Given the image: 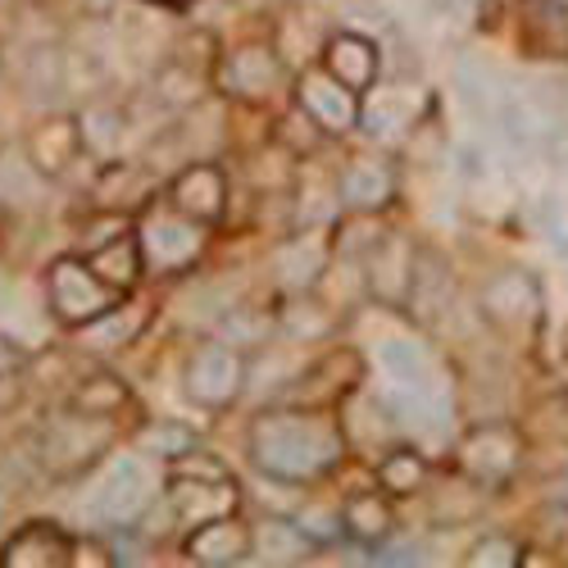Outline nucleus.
<instances>
[{
  "mask_svg": "<svg viewBox=\"0 0 568 568\" xmlns=\"http://www.w3.org/2000/svg\"><path fill=\"white\" fill-rule=\"evenodd\" d=\"M327 73H333L337 82H346L351 91H364L373 78H377V64H383V55H377V45L355 37V32H342L327 41V55H323Z\"/></svg>",
  "mask_w": 568,
  "mask_h": 568,
  "instance_id": "13",
  "label": "nucleus"
},
{
  "mask_svg": "<svg viewBox=\"0 0 568 568\" xmlns=\"http://www.w3.org/2000/svg\"><path fill=\"white\" fill-rule=\"evenodd\" d=\"M128 400V392H123V383H114V377H91V383L82 387V396H78V409L82 414H114L119 405Z\"/></svg>",
  "mask_w": 568,
  "mask_h": 568,
  "instance_id": "29",
  "label": "nucleus"
},
{
  "mask_svg": "<svg viewBox=\"0 0 568 568\" xmlns=\"http://www.w3.org/2000/svg\"><path fill=\"white\" fill-rule=\"evenodd\" d=\"M155 91H160V105L182 110V105H196L201 101V78L186 69V64H169V69H160Z\"/></svg>",
  "mask_w": 568,
  "mask_h": 568,
  "instance_id": "27",
  "label": "nucleus"
},
{
  "mask_svg": "<svg viewBox=\"0 0 568 568\" xmlns=\"http://www.w3.org/2000/svg\"><path fill=\"white\" fill-rule=\"evenodd\" d=\"M368 277H373V292L387 296V301H400L409 292V277H414V251L405 242H383L373 246V260H368Z\"/></svg>",
  "mask_w": 568,
  "mask_h": 568,
  "instance_id": "19",
  "label": "nucleus"
},
{
  "mask_svg": "<svg viewBox=\"0 0 568 568\" xmlns=\"http://www.w3.org/2000/svg\"><path fill=\"white\" fill-rule=\"evenodd\" d=\"M69 546L55 528H28L23 537H14L6 546V555H0V564L6 568H51V564H69Z\"/></svg>",
  "mask_w": 568,
  "mask_h": 568,
  "instance_id": "21",
  "label": "nucleus"
},
{
  "mask_svg": "<svg viewBox=\"0 0 568 568\" xmlns=\"http://www.w3.org/2000/svg\"><path fill=\"white\" fill-rule=\"evenodd\" d=\"M318 268H323V255L314 246H282L273 255V273L287 282V287H310L318 277Z\"/></svg>",
  "mask_w": 568,
  "mask_h": 568,
  "instance_id": "26",
  "label": "nucleus"
},
{
  "mask_svg": "<svg viewBox=\"0 0 568 568\" xmlns=\"http://www.w3.org/2000/svg\"><path fill=\"white\" fill-rule=\"evenodd\" d=\"M136 246H141V264L178 273L201 255V227L186 214H151L136 232Z\"/></svg>",
  "mask_w": 568,
  "mask_h": 568,
  "instance_id": "4",
  "label": "nucleus"
},
{
  "mask_svg": "<svg viewBox=\"0 0 568 568\" xmlns=\"http://www.w3.org/2000/svg\"><path fill=\"white\" fill-rule=\"evenodd\" d=\"M518 455H524V442H518L509 428L491 423V428H473L459 446V464L483 483H500L518 468Z\"/></svg>",
  "mask_w": 568,
  "mask_h": 568,
  "instance_id": "6",
  "label": "nucleus"
},
{
  "mask_svg": "<svg viewBox=\"0 0 568 568\" xmlns=\"http://www.w3.org/2000/svg\"><path fill=\"white\" fill-rule=\"evenodd\" d=\"M242 387H246V359L236 346H205L186 364V396L205 409L236 400Z\"/></svg>",
  "mask_w": 568,
  "mask_h": 568,
  "instance_id": "3",
  "label": "nucleus"
},
{
  "mask_svg": "<svg viewBox=\"0 0 568 568\" xmlns=\"http://www.w3.org/2000/svg\"><path fill=\"white\" fill-rule=\"evenodd\" d=\"M146 505H151V468L141 459L110 464V473L97 483V496H91V514L105 518V524H132Z\"/></svg>",
  "mask_w": 568,
  "mask_h": 568,
  "instance_id": "5",
  "label": "nucleus"
},
{
  "mask_svg": "<svg viewBox=\"0 0 568 568\" xmlns=\"http://www.w3.org/2000/svg\"><path fill=\"white\" fill-rule=\"evenodd\" d=\"M169 496H173V509L186 518V524H205V518L232 514L236 483L227 478V473H196V483L182 473V478H173Z\"/></svg>",
  "mask_w": 568,
  "mask_h": 568,
  "instance_id": "7",
  "label": "nucleus"
},
{
  "mask_svg": "<svg viewBox=\"0 0 568 568\" xmlns=\"http://www.w3.org/2000/svg\"><path fill=\"white\" fill-rule=\"evenodd\" d=\"M186 555H192L196 564H236V559H251V532L236 524L232 514L205 518V524L192 532V541H186Z\"/></svg>",
  "mask_w": 568,
  "mask_h": 568,
  "instance_id": "10",
  "label": "nucleus"
},
{
  "mask_svg": "<svg viewBox=\"0 0 568 568\" xmlns=\"http://www.w3.org/2000/svg\"><path fill=\"white\" fill-rule=\"evenodd\" d=\"M87 428H91V423H82L73 414L45 423V433H41V459H45V468H78V464H87V455H97L105 446V437L87 442Z\"/></svg>",
  "mask_w": 568,
  "mask_h": 568,
  "instance_id": "16",
  "label": "nucleus"
},
{
  "mask_svg": "<svg viewBox=\"0 0 568 568\" xmlns=\"http://www.w3.org/2000/svg\"><path fill=\"white\" fill-rule=\"evenodd\" d=\"M87 264H91V273H97L101 282H110L114 292L132 287L136 273L146 268V264H141V246H136L132 232H119V236H110V242H101L97 251L87 255Z\"/></svg>",
  "mask_w": 568,
  "mask_h": 568,
  "instance_id": "18",
  "label": "nucleus"
},
{
  "mask_svg": "<svg viewBox=\"0 0 568 568\" xmlns=\"http://www.w3.org/2000/svg\"><path fill=\"white\" fill-rule=\"evenodd\" d=\"M564 496H568V483H564Z\"/></svg>",
  "mask_w": 568,
  "mask_h": 568,
  "instance_id": "39",
  "label": "nucleus"
},
{
  "mask_svg": "<svg viewBox=\"0 0 568 568\" xmlns=\"http://www.w3.org/2000/svg\"><path fill=\"white\" fill-rule=\"evenodd\" d=\"M342 528H346L355 541H383L387 528H392L387 500H377V496H355V500L342 509Z\"/></svg>",
  "mask_w": 568,
  "mask_h": 568,
  "instance_id": "22",
  "label": "nucleus"
},
{
  "mask_svg": "<svg viewBox=\"0 0 568 568\" xmlns=\"http://www.w3.org/2000/svg\"><path fill=\"white\" fill-rule=\"evenodd\" d=\"M496 119H500V132H505V141H509L514 151H532V141H537V123H532V114H528V105H524V101H500Z\"/></svg>",
  "mask_w": 568,
  "mask_h": 568,
  "instance_id": "28",
  "label": "nucleus"
},
{
  "mask_svg": "<svg viewBox=\"0 0 568 568\" xmlns=\"http://www.w3.org/2000/svg\"><path fill=\"white\" fill-rule=\"evenodd\" d=\"M559 255H564V260H568V236H564V242H559Z\"/></svg>",
  "mask_w": 568,
  "mask_h": 568,
  "instance_id": "37",
  "label": "nucleus"
},
{
  "mask_svg": "<svg viewBox=\"0 0 568 568\" xmlns=\"http://www.w3.org/2000/svg\"><path fill=\"white\" fill-rule=\"evenodd\" d=\"M141 446H151L160 455H186L192 450V433H186L182 423H155V428H146V437H141Z\"/></svg>",
  "mask_w": 568,
  "mask_h": 568,
  "instance_id": "32",
  "label": "nucleus"
},
{
  "mask_svg": "<svg viewBox=\"0 0 568 568\" xmlns=\"http://www.w3.org/2000/svg\"><path fill=\"white\" fill-rule=\"evenodd\" d=\"M223 196H227V186H223V173L214 164H192V169H182L178 182H173V205L186 219H219Z\"/></svg>",
  "mask_w": 568,
  "mask_h": 568,
  "instance_id": "12",
  "label": "nucleus"
},
{
  "mask_svg": "<svg viewBox=\"0 0 568 568\" xmlns=\"http://www.w3.org/2000/svg\"><path fill=\"white\" fill-rule=\"evenodd\" d=\"M19 400V387H14V373H0V414Z\"/></svg>",
  "mask_w": 568,
  "mask_h": 568,
  "instance_id": "36",
  "label": "nucleus"
},
{
  "mask_svg": "<svg viewBox=\"0 0 568 568\" xmlns=\"http://www.w3.org/2000/svg\"><path fill=\"white\" fill-rule=\"evenodd\" d=\"M251 455L268 478L305 483V478H318L323 468L337 464L342 433L327 428L323 418H310V414H268L255 423Z\"/></svg>",
  "mask_w": 568,
  "mask_h": 568,
  "instance_id": "1",
  "label": "nucleus"
},
{
  "mask_svg": "<svg viewBox=\"0 0 568 568\" xmlns=\"http://www.w3.org/2000/svg\"><path fill=\"white\" fill-rule=\"evenodd\" d=\"M455 160H459V178H468V182L487 173V160H483L478 151H473V146H459V155H455Z\"/></svg>",
  "mask_w": 568,
  "mask_h": 568,
  "instance_id": "33",
  "label": "nucleus"
},
{
  "mask_svg": "<svg viewBox=\"0 0 568 568\" xmlns=\"http://www.w3.org/2000/svg\"><path fill=\"white\" fill-rule=\"evenodd\" d=\"M392 196V169L383 160H355L342 178H337V205L373 214L377 205H387Z\"/></svg>",
  "mask_w": 568,
  "mask_h": 568,
  "instance_id": "14",
  "label": "nucleus"
},
{
  "mask_svg": "<svg viewBox=\"0 0 568 568\" xmlns=\"http://www.w3.org/2000/svg\"><path fill=\"white\" fill-rule=\"evenodd\" d=\"M23 78H28V87L37 91V97H51V91L64 87V64H60L55 51H37L32 64L23 69Z\"/></svg>",
  "mask_w": 568,
  "mask_h": 568,
  "instance_id": "30",
  "label": "nucleus"
},
{
  "mask_svg": "<svg viewBox=\"0 0 568 568\" xmlns=\"http://www.w3.org/2000/svg\"><path fill=\"white\" fill-rule=\"evenodd\" d=\"M45 296H51V314L60 323H91L97 314H105L114 305V287L91 273V264L82 260H55L51 277H45Z\"/></svg>",
  "mask_w": 568,
  "mask_h": 568,
  "instance_id": "2",
  "label": "nucleus"
},
{
  "mask_svg": "<svg viewBox=\"0 0 568 568\" xmlns=\"http://www.w3.org/2000/svg\"><path fill=\"white\" fill-rule=\"evenodd\" d=\"M468 564L473 568H514V564H524V550H518L509 537H487L483 546L468 550Z\"/></svg>",
  "mask_w": 568,
  "mask_h": 568,
  "instance_id": "31",
  "label": "nucleus"
},
{
  "mask_svg": "<svg viewBox=\"0 0 568 568\" xmlns=\"http://www.w3.org/2000/svg\"><path fill=\"white\" fill-rule=\"evenodd\" d=\"M459 97H464V105H468L473 114H483V101H487V91H478V82H473L468 73H459Z\"/></svg>",
  "mask_w": 568,
  "mask_h": 568,
  "instance_id": "34",
  "label": "nucleus"
},
{
  "mask_svg": "<svg viewBox=\"0 0 568 568\" xmlns=\"http://www.w3.org/2000/svg\"><path fill=\"white\" fill-rule=\"evenodd\" d=\"M0 509H6V500H0Z\"/></svg>",
  "mask_w": 568,
  "mask_h": 568,
  "instance_id": "40",
  "label": "nucleus"
},
{
  "mask_svg": "<svg viewBox=\"0 0 568 568\" xmlns=\"http://www.w3.org/2000/svg\"><path fill=\"white\" fill-rule=\"evenodd\" d=\"M282 64L268 45H242V51H232V60L223 64V87L232 97H264V91L277 82Z\"/></svg>",
  "mask_w": 568,
  "mask_h": 568,
  "instance_id": "15",
  "label": "nucleus"
},
{
  "mask_svg": "<svg viewBox=\"0 0 568 568\" xmlns=\"http://www.w3.org/2000/svg\"><path fill=\"white\" fill-rule=\"evenodd\" d=\"M483 310L496 323H528L541 310V292L528 273H500L483 287Z\"/></svg>",
  "mask_w": 568,
  "mask_h": 568,
  "instance_id": "9",
  "label": "nucleus"
},
{
  "mask_svg": "<svg viewBox=\"0 0 568 568\" xmlns=\"http://www.w3.org/2000/svg\"><path fill=\"white\" fill-rule=\"evenodd\" d=\"M296 101H301V114L314 119L318 128H351L359 119V105H355V91L346 82H337L333 73H305L301 87H296Z\"/></svg>",
  "mask_w": 568,
  "mask_h": 568,
  "instance_id": "8",
  "label": "nucleus"
},
{
  "mask_svg": "<svg viewBox=\"0 0 568 568\" xmlns=\"http://www.w3.org/2000/svg\"><path fill=\"white\" fill-rule=\"evenodd\" d=\"M377 478H383V487L387 491H414V487H423V478H428V464H423V455L418 450H392L383 464H377Z\"/></svg>",
  "mask_w": 568,
  "mask_h": 568,
  "instance_id": "25",
  "label": "nucleus"
},
{
  "mask_svg": "<svg viewBox=\"0 0 568 568\" xmlns=\"http://www.w3.org/2000/svg\"><path fill=\"white\" fill-rule=\"evenodd\" d=\"M377 359H383V368H387L392 383L405 387V392H418V387L433 383L428 351H423L418 342H409V337H387L383 346H377Z\"/></svg>",
  "mask_w": 568,
  "mask_h": 568,
  "instance_id": "20",
  "label": "nucleus"
},
{
  "mask_svg": "<svg viewBox=\"0 0 568 568\" xmlns=\"http://www.w3.org/2000/svg\"><path fill=\"white\" fill-rule=\"evenodd\" d=\"M82 151V136H78V119H51L32 141H28V155L37 164V173L55 178L73 164V155Z\"/></svg>",
  "mask_w": 568,
  "mask_h": 568,
  "instance_id": "17",
  "label": "nucleus"
},
{
  "mask_svg": "<svg viewBox=\"0 0 568 568\" xmlns=\"http://www.w3.org/2000/svg\"><path fill=\"white\" fill-rule=\"evenodd\" d=\"M19 368H23V351L10 337H0V373H19Z\"/></svg>",
  "mask_w": 568,
  "mask_h": 568,
  "instance_id": "35",
  "label": "nucleus"
},
{
  "mask_svg": "<svg viewBox=\"0 0 568 568\" xmlns=\"http://www.w3.org/2000/svg\"><path fill=\"white\" fill-rule=\"evenodd\" d=\"M78 136H82V146H91L97 155H110L123 136V114L110 105H87L78 119Z\"/></svg>",
  "mask_w": 568,
  "mask_h": 568,
  "instance_id": "23",
  "label": "nucleus"
},
{
  "mask_svg": "<svg viewBox=\"0 0 568 568\" xmlns=\"http://www.w3.org/2000/svg\"><path fill=\"white\" fill-rule=\"evenodd\" d=\"M260 541H264V559H273V564H287V559H301L305 550H310V532L305 528H296V524H287V518H268V524L260 528Z\"/></svg>",
  "mask_w": 568,
  "mask_h": 568,
  "instance_id": "24",
  "label": "nucleus"
},
{
  "mask_svg": "<svg viewBox=\"0 0 568 568\" xmlns=\"http://www.w3.org/2000/svg\"><path fill=\"white\" fill-rule=\"evenodd\" d=\"M164 6H182V0H164Z\"/></svg>",
  "mask_w": 568,
  "mask_h": 568,
  "instance_id": "38",
  "label": "nucleus"
},
{
  "mask_svg": "<svg viewBox=\"0 0 568 568\" xmlns=\"http://www.w3.org/2000/svg\"><path fill=\"white\" fill-rule=\"evenodd\" d=\"M359 119H364V128H368L377 141H396V136H405V132L414 128V119H418V91H414L409 82H387L383 91H377V101H373Z\"/></svg>",
  "mask_w": 568,
  "mask_h": 568,
  "instance_id": "11",
  "label": "nucleus"
}]
</instances>
